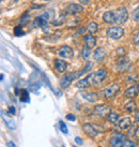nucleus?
Returning a JSON list of instances; mask_svg holds the SVG:
<instances>
[{
  "label": "nucleus",
  "mask_w": 139,
  "mask_h": 147,
  "mask_svg": "<svg viewBox=\"0 0 139 147\" xmlns=\"http://www.w3.org/2000/svg\"><path fill=\"white\" fill-rule=\"evenodd\" d=\"M73 80V74L72 73H66L63 78L60 80V86H61L62 88H67L70 86V84L72 83Z\"/></svg>",
  "instance_id": "12"
},
{
  "label": "nucleus",
  "mask_w": 139,
  "mask_h": 147,
  "mask_svg": "<svg viewBox=\"0 0 139 147\" xmlns=\"http://www.w3.org/2000/svg\"><path fill=\"white\" fill-rule=\"evenodd\" d=\"M103 21L107 24H114V13L112 11H108L103 14Z\"/></svg>",
  "instance_id": "18"
},
{
  "label": "nucleus",
  "mask_w": 139,
  "mask_h": 147,
  "mask_svg": "<svg viewBox=\"0 0 139 147\" xmlns=\"http://www.w3.org/2000/svg\"><path fill=\"white\" fill-rule=\"evenodd\" d=\"M90 56V49H88L87 46H85L84 49H82V57L87 59V58Z\"/></svg>",
  "instance_id": "27"
},
{
  "label": "nucleus",
  "mask_w": 139,
  "mask_h": 147,
  "mask_svg": "<svg viewBox=\"0 0 139 147\" xmlns=\"http://www.w3.org/2000/svg\"><path fill=\"white\" fill-rule=\"evenodd\" d=\"M114 13V24H123L128 18V12L125 8H119Z\"/></svg>",
  "instance_id": "1"
},
{
  "label": "nucleus",
  "mask_w": 139,
  "mask_h": 147,
  "mask_svg": "<svg viewBox=\"0 0 139 147\" xmlns=\"http://www.w3.org/2000/svg\"><path fill=\"white\" fill-rule=\"evenodd\" d=\"M134 43L137 45H139V32L136 33L135 36H134Z\"/></svg>",
  "instance_id": "33"
},
{
  "label": "nucleus",
  "mask_w": 139,
  "mask_h": 147,
  "mask_svg": "<svg viewBox=\"0 0 139 147\" xmlns=\"http://www.w3.org/2000/svg\"><path fill=\"white\" fill-rule=\"evenodd\" d=\"M66 119H67V120H71V121H74V120H75V116H74L73 114H67L66 115Z\"/></svg>",
  "instance_id": "34"
},
{
  "label": "nucleus",
  "mask_w": 139,
  "mask_h": 147,
  "mask_svg": "<svg viewBox=\"0 0 139 147\" xmlns=\"http://www.w3.org/2000/svg\"><path fill=\"white\" fill-rule=\"evenodd\" d=\"M135 120L137 121V123H139V111H138V112H136V114H135Z\"/></svg>",
  "instance_id": "38"
},
{
  "label": "nucleus",
  "mask_w": 139,
  "mask_h": 147,
  "mask_svg": "<svg viewBox=\"0 0 139 147\" xmlns=\"http://www.w3.org/2000/svg\"><path fill=\"white\" fill-rule=\"evenodd\" d=\"M107 34L111 38V39H120L121 37H123L124 34V30L121 27H110L107 30Z\"/></svg>",
  "instance_id": "6"
},
{
  "label": "nucleus",
  "mask_w": 139,
  "mask_h": 147,
  "mask_svg": "<svg viewBox=\"0 0 139 147\" xmlns=\"http://www.w3.org/2000/svg\"><path fill=\"white\" fill-rule=\"evenodd\" d=\"M119 90H120V86L118 84H111V85H109L108 87H106L104 89L103 94H104V97L106 99H110L118 94Z\"/></svg>",
  "instance_id": "4"
},
{
  "label": "nucleus",
  "mask_w": 139,
  "mask_h": 147,
  "mask_svg": "<svg viewBox=\"0 0 139 147\" xmlns=\"http://www.w3.org/2000/svg\"><path fill=\"white\" fill-rule=\"evenodd\" d=\"M73 147H76V146H73Z\"/></svg>",
  "instance_id": "40"
},
{
  "label": "nucleus",
  "mask_w": 139,
  "mask_h": 147,
  "mask_svg": "<svg viewBox=\"0 0 139 147\" xmlns=\"http://www.w3.org/2000/svg\"><path fill=\"white\" fill-rule=\"evenodd\" d=\"M133 20L134 21H139V5L134 10V12H133Z\"/></svg>",
  "instance_id": "28"
},
{
  "label": "nucleus",
  "mask_w": 139,
  "mask_h": 147,
  "mask_svg": "<svg viewBox=\"0 0 139 147\" xmlns=\"http://www.w3.org/2000/svg\"><path fill=\"white\" fill-rule=\"evenodd\" d=\"M85 43H86L87 47L91 49L95 46L96 40H95V38H94L93 36H91V34H87V36H85Z\"/></svg>",
  "instance_id": "15"
},
{
  "label": "nucleus",
  "mask_w": 139,
  "mask_h": 147,
  "mask_svg": "<svg viewBox=\"0 0 139 147\" xmlns=\"http://www.w3.org/2000/svg\"><path fill=\"white\" fill-rule=\"evenodd\" d=\"M82 97L85 99H87L90 102H96L98 101V97L95 94H82Z\"/></svg>",
  "instance_id": "19"
},
{
  "label": "nucleus",
  "mask_w": 139,
  "mask_h": 147,
  "mask_svg": "<svg viewBox=\"0 0 139 147\" xmlns=\"http://www.w3.org/2000/svg\"><path fill=\"white\" fill-rule=\"evenodd\" d=\"M21 102H26L28 103L30 101V98H29V94L26 89H23L21 92Z\"/></svg>",
  "instance_id": "20"
},
{
  "label": "nucleus",
  "mask_w": 139,
  "mask_h": 147,
  "mask_svg": "<svg viewBox=\"0 0 139 147\" xmlns=\"http://www.w3.org/2000/svg\"><path fill=\"white\" fill-rule=\"evenodd\" d=\"M105 56H106V52L102 47H98L93 54L94 60H96V61H102V60H104Z\"/></svg>",
  "instance_id": "14"
},
{
  "label": "nucleus",
  "mask_w": 139,
  "mask_h": 147,
  "mask_svg": "<svg viewBox=\"0 0 139 147\" xmlns=\"http://www.w3.org/2000/svg\"><path fill=\"white\" fill-rule=\"evenodd\" d=\"M75 142H76V143L77 144H79V145H82V140L80 139V138H75Z\"/></svg>",
  "instance_id": "35"
},
{
  "label": "nucleus",
  "mask_w": 139,
  "mask_h": 147,
  "mask_svg": "<svg viewBox=\"0 0 139 147\" xmlns=\"http://www.w3.org/2000/svg\"><path fill=\"white\" fill-rule=\"evenodd\" d=\"M122 147H136V144L133 142V141H130V140H126L124 144H123Z\"/></svg>",
  "instance_id": "30"
},
{
  "label": "nucleus",
  "mask_w": 139,
  "mask_h": 147,
  "mask_svg": "<svg viewBox=\"0 0 139 147\" xmlns=\"http://www.w3.org/2000/svg\"><path fill=\"white\" fill-rule=\"evenodd\" d=\"M93 75L94 74H89L87 78H85L84 80H80V81H78L76 83V87L79 88V89H82V88H87V87H89L90 86V81L91 80H93Z\"/></svg>",
  "instance_id": "10"
},
{
  "label": "nucleus",
  "mask_w": 139,
  "mask_h": 147,
  "mask_svg": "<svg viewBox=\"0 0 139 147\" xmlns=\"http://www.w3.org/2000/svg\"><path fill=\"white\" fill-rule=\"evenodd\" d=\"M46 1H48V0H46Z\"/></svg>",
  "instance_id": "42"
},
{
  "label": "nucleus",
  "mask_w": 139,
  "mask_h": 147,
  "mask_svg": "<svg viewBox=\"0 0 139 147\" xmlns=\"http://www.w3.org/2000/svg\"><path fill=\"white\" fill-rule=\"evenodd\" d=\"M125 110H126L127 112H134V111L136 110V103L134 102V101L128 102L126 105H125Z\"/></svg>",
  "instance_id": "24"
},
{
  "label": "nucleus",
  "mask_w": 139,
  "mask_h": 147,
  "mask_svg": "<svg viewBox=\"0 0 139 147\" xmlns=\"http://www.w3.org/2000/svg\"><path fill=\"white\" fill-rule=\"evenodd\" d=\"M1 116H2L4 123H5V125L8 126V128L10 129V130H15V129H16V125H15V123H14V120H13L12 118H10L8 115L4 113L3 111L1 112Z\"/></svg>",
  "instance_id": "13"
},
{
  "label": "nucleus",
  "mask_w": 139,
  "mask_h": 147,
  "mask_svg": "<svg viewBox=\"0 0 139 147\" xmlns=\"http://www.w3.org/2000/svg\"><path fill=\"white\" fill-rule=\"evenodd\" d=\"M8 112H9V113H10L11 115H16V109H15L14 106H9Z\"/></svg>",
  "instance_id": "32"
},
{
  "label": "nucleus",
  "mask_w": 139,
  "mask_h": 147,
  "mask_svg": "<svg viewBox=\"0 0 139 147\" xmlns=\"http://www.w3.org/2000/svg\"><path fill=\"white\" fill-rule=\"evenodd\" d=\"M61 147H64V146H61Z\"/></svg>",
  "instance_id": "41"
},
{
  "label": "nucleus",
  "mask_w": 139,
  "mask_h": 147,
  "mask_svg": "<svg viewBox=\"0 0 139 147\" xmlns=\"http://www.w3.org/2000/svg\"><path fill=\"white\" fill-rule=\"evenodd\" d=\"M80 1V3H82V4H88L89 3V0H79Z\"/></svg>",
  "instance_id": "39"
},
{
  "label": "nucleus",
  "mask_w": 139,
  "mask_h": 147,
  "mask_svg": "<svg viewBox=\"0 0 139 147\" xmlns=\"http://www.w3.org/2000/svg\"><path fill=\"white\" fill-rule=\"evenodd\" d=\"M82 130L89 138H95L98 135V130L94 129V127L91 123H85L82 126Z\"/></svg>",
  "instance_id": "9"
},
{
  "label": "nucleus",
  "mask_w": 139,
  "mask_h": 147,
  "mask_svg": "<svg viewBox=\"0 0 139 147\" xmlns=\"http://www.w3.org/2000/svg\"><path fill=\"white\" fill-rule=\"evenodd\" d=\"M55 65H56V69L59 71V72H64L66 69V62L64 60H62V59H56L55 60Z\"/></svg>",
  "instance_id": "16"
},
{
  "label": "nucleus",
  "mask_w": 139,
  "mask_h": 147,
  "mask_svg": "<svg viewBox=\"0 0 139 147\" xmlns=\"http://www.w3.org/2000/svg\"><path fill=\"white\" fill-rule=\"evenodd\" d=\"M82 5H78V4H70L69 7L64 10V13L66 14H77V13L82 12Z\"/></svg>",
  "instance_id": "11"
},
{
  "label": "nucleus",
  "mask_w": 139,
  "mask_h": 147,
  "mask_svg": "<svg viewBox=\"0 0 139 147\" xmlns=\"http://www.w3.org/2000/svg\"><path fill=\"white\" fill-rule=\"evenodd\" d=\"M125 141H126L125 140V135L117 132V133H114V134L111 135L109 143H110V145L112 147H122Z\"/></svg>",
  "instance_id": "2"
},
{
  "label": "nucleus",
  "mask_w": 139,
  "mask_h": 147,
  "mask_svg": "<svg viewBox=\"0 0 139 147\" xmlns=\"http://www.w3.org/2000/svg\"><path fill=\"white\" fill-rule=\"evenodd\" d=\"M58 54L63 58H72L73 57V49L69 45H62L58 49Z\"/></svg>",
  "instance_id": "7"
},
{
  "label": "nucleus",
  "mask_w": 139,
  "mask_h": 147,
  "mask_svg": "<svg viewBox=\"0 0 139 147\" xmlns=\"http://www.w3.org/2000/svg\"><path fill=\"white\" fill-rule=\"evenodd\" d=\"M14 34H15L16 37H21V36H24L25 32L23 31V27H21V26H16V27L14 28Z\"/></svg>",
  "instance_id": "25"
},
{
  "label": "nucleus",
  "mask_w": 139,
  "mask_h": 147,
  "mask_svg": "<svg viewBox=\"0 0 139 147\" xmlns=\"http://www.w3.org/2000/svg\"><path fill=\"white\" fill-rule=\"evenodd\" d=\"M139 94V85L135 84V85L131 86L130 88H127L124 91V97L125 98H134L136 96H138Z\"/></svg>",
  "instance_id": "8"
},
{
  "label": "nucleus",
  "mask_w": 139,
  "mask_h": 147,
  "mask_svg": "<svg viewBox=\"0 0 139 147\" xmlns=\"http://www.w3.org/2000/svg\"><path fill=\"white\" fill-rule=\"evenodd\" d=\"M59 126H60V130H61L63 133H67V128H66L64 121L60 120V121H59Z\"/></svg>",
  "instance_id": "29"
},
{
  "label": "nucleus",
  "mask_w": 139,
  "mask_h": 147,
  "mask_svg": "<svg viewBox=\"0 0 139 147\" xmlns=\"http://www.w3.org/2000/svg\"><path fill=\"white\" fill-rule=\"evenodd\" d=\"M108 119H109V121L112 123H117L119 119V115L117 113H114V112H110L109 115H108Z\"/></svg>",
  "instance_id": "21"
},
{
  "label": "nucleus",
  "mask_w": 139,
  "mask_h": 147,
  "mask_svg": "<svg viewBox=\"0 0 139 147\" xmlns=\"http://www.w3.org/2000/svg\"><path fill=\"white\" fill-rule=\"evenodd\" d=\"M107 76V71L105 69H100L98 71H96L93 75V84L95 86H101L102 85L103 81L106 78Z\"/></svg>",
  "instance_id": "5"
},
{
  "label": "nucleus",
  "mask_w": 139,
  "mask_h": 147,
  "mask_svg": "<svg viewBox=\"0 0 139 147\" xmlns=\"http://www.w3.org/2000/svg\"><path fill=\"white\" fill-rule=\"evenodd\" d=\"M116 54H117V56H123V55H125V49L124 47H119L116 51Z\"/></svg>",
  "instance_id": "31"
},
{
  "label": "nucleus",
  "mask_w": 139,
  "mask_h": 147,
  "mask_svg": "<svg viewBox=\"0 0 139 147\" xmlns=\"http://www.w3.org/2000/svg\"><path fill=\"white\" fill-rule=\"evenodd\" d=\"M109 111H110V106L107 105V104H100L96 105L93 110V114L98 116V117H105L107 115H109Z\"/></svg>",
  "instance_id": "3"
},
{
  "label": "nucleus",
  "mask_w": 139,
  "mask_h": 147,
  "mask_svg": "<svg viewBox=\"0 0 139 147\" xmlns=\"http://www.w3.org/2000/svg\"><path fill=\"white\" fill-rule=\"evenodd\" d=\"M131 125H132V120L128 118V117L121 119V120L119 121V127H120V129H122V130L128 129V128L131 127Z\"/></svg>",
  "instance_id": "17"
},
{
  "label": "nucleus",
  "mask_w": 139,
  "mask_h": 147,
  "mask_svg": "<svg viewBox=\"0 0 139 147\" xmlns=\"http://www.w3.org/2000/svg\"><path fill=\"white\" fill-rule=\"evenodd\" d=\"M135 138L137 140H139V127L136 129V131H135Z\"/></svg>",
  "instance_id": "37"
},
{
  "label": "nucleus",
  "mask_w": 139,
  "mask_h": 147,
  "mask_svg": "<svg viewBox=\"0 0 139 147\" xmlns=\"http://www.w3.org/2000/svg\"><path fill=\"white\" fill-rule=\"evenodd\" d=\"M88 31L90 33H95L98 31V24L96 23H90V24L88 25Z\"/></svg>",
  "instance_id": "23"
},
{
  "label": "nucleus",
  "mask_w": 139,
  "mask_h": 147,
  "mask_svg": "<svg viewBox=\"0 0 139 147\" xmlns=\"http://www.w3.org/2000/svg\"><path fill=\"white\" fill-rule=\"evenodd\" d=\"M7 147H16V145H15L14 142H8L7 143Z\"/></svg>",
  "instance_id": "36"
},
{
  "label": "nucleus",
  "mask_w": 139,
  "mask_h": 147,
  "mask_svg": "<svg viewBox=\"0 0 139 147\" xmlns=\"http://www.w3.org/2000/svg\"><path fill=\"white\" fill-rule=\"evenodd\" d=\"M53 10H49L48 12L43 13V14H42L41 16L43 17V18H44V20H45V21L47 22V23H48V22L51 21V17H53Z\"/></svg>",
  "instance_id": "22"
},
{
  "label": "nucleus",
  "mask_w": 139,
  "mask_h": 147,
  "mask_svg": "<svg viewBox=\"0 0 139 147\" xmlns=\"http://www.w3.org/2000/svg\"><path fill=\"white\" fill-rule=\"evenodd\" d=\"M120 63H122V67H119L120 71H124V70H126V68L128 67V61H127V60L121 59V60H120Z\"/></svg>",
  "instance_id": "26"
}]
</instances>
